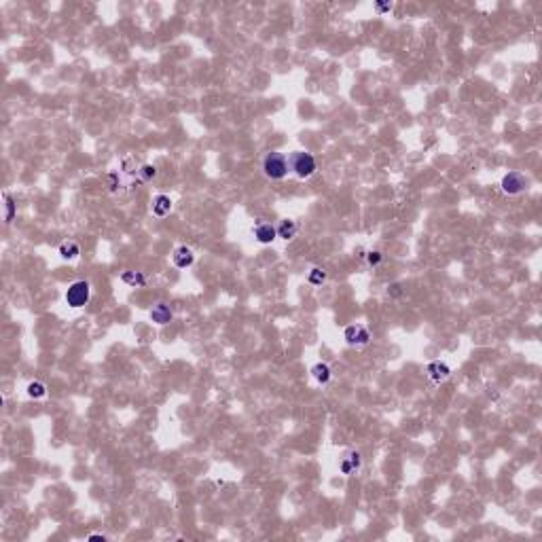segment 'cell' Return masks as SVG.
<instances>
[{"instance_id":"obj_1","label":"cell","mask_w":542,"mask_h":542,"mask_svg":"<svg viewBox=\"0 0 542 542\" xmlns=\"http://www.w3.org/2000/svg\"><path fill=\"white\" fill-rule=\"evenodd\" d=\"M290 172V165H288V159L282 155V153H267L265 159H263V174L269 178V180H284Z\"/></svg>"},{"instance_id":"obj_2","label":"cell","mask_w":542,"mask_h":542,"mask_svg":"<svg viewBox=\"0 0 542 542\" xmlns=\"http://www.w3.org/2000/svg\"><path fill=\"white\" fill-rule=\"evenodd\" d=\"M288 165L290 170L296 174L299 178H309L316 174L318 165H316V159H313V155L311 153H305V151H296L290 155V159H288Z\"/></svg>"},{"instance_id":"obj_3","label":"cell","mask_w":542,"mask_h":542,"mask_svg":"<svg viewBox=\"0 0 542 542\" xmlns=\"http://www.w3.org/2000/svg\"><path fill=\"white\" fill-rule=\"evenodd\" d=\"M89 296H91L89 282L79 279V282H74V284L68 286V290H66V303L72 307V309H79V307H85L87 303H89Z\"/></svg>"},{"instance_id":"obj_4","label":"cell","mask_w":542,"mask_h":542,"mask_svg":"<svg viewBox=\"0 0 542 542\" xmlns=\"http://www.w3.org/2000/svg\"><path fill=\"white\" fill-rule=\"evenodd\" d=\"M500 186H502V191H504L506 195H519V193H523V191H526V186H528V178L523 176L521 172H509V174H506V176L502 178Z\"/></svg>"},{"instance_id":"obj_5","label":"cell","mask_w":542,"mask_h":542,"mask_svg":"<svg viewBox=\"0 0 542 542\" xmlns=\"http://www.w3.org/2000/svg\"><path fill=\"white\" fill-rule=\"evenodd\" d=\"M345 341L349 343V345H366L371 341V335H369V330H366L364 326H360V324H354V326H347L345 328Z\"/></svg>"},{"instance_id":"obj_6","label":"cell","mask_w":542,"mask_h":542,"mask_svg":"<svg viewBox=\"0 0 542 542\" xmlns=\"http://www.w3.org/2000/svg\"><path fill=\"white\" fill-rule=\"evenodd\" d=\"M172 260H174V265H176L178 269H186V267H191L195 263V254L186 246H178L176 250H174V254H172Z\"/></svg>"},{"instance_id":"obj_7","label":"cell","mask_w":542,"mask_h":542,"mask_svg":"<svg viewBox=\"0 0 542 542\" xmlns=\"http://www.w3.org/2000/svg\"><path fill=\"white\" fill-rule=\"evenodd\" d=\"M428 377L434 381V383H441V381H445V379H449V375H451V366L449 364H445V362H441V360H436V362H430L428 364Z\"/></svg>"},{"instance_id":"obj_8","label":"cell","mask_w":542,"mask_h":542,"mask_svg":"<svg viewBox=\"0 0 542 542\" xmlns=\"http://www.w3.org/2000/svg\"><path fill=\"white\" fill-rule=\"evenodd\" d=\"M172 318H174V313H172V307H170L167 303H157V305L151 309V320H153L155 324H159V326L170 324Z\"/></svg>"},{"instance_id":"obj_9","label":"cell","mask_w":542,"mask_h":542,"mask_svg":"<svg viewBox=\"0 0 542 542\" xmlns=\"http://www.w3.org/2000/svg\"><path fill=\"white\" fill-rule=\"evenodd\" d=\"M254 237H256V241H260V244H271V241L277 237V231H275V227L269 225V222H258V225L254 227Z\"/></svg>"},{"instance_id":"obj_10","label":"cell","mask_w":542,"mask_h":542,"mask_svg":"<svg viewBox=\"0 0 542 542\" xmlns=\"http://www.w3.org/2000/svg\"><path fill=\"white\" fill-rule=\"evenodd\" d=\"M151 210H153V214H155V216L163 218V216L170 214V210H172V199H170L167 195H157V197L153 199Z\"/></svg>"},{"instance_id":"obj_11","label":"cell","mask_w":542,"mask_h":542,"mask_svg":"<svg viewBox=\"0 0 542 542\" xmlns=\"http://www.w3.org/2000/svg\"><path fill=\"white\" fill-rule=\"evenodd\" d=\"M296 229H299V227H296V222L294 220H290V218H286V220H282L279 222L277 227H275V231H277V237H282V239H292L294 235H296Z\"/></svg>"},{"instance_id":"obj_12","label":"cell","mask_w":542,"mask_h":542,"mask_svg":"<svg viewBox=\"0 0 542 542\" xmlns=\"http://www.w3.org/2000/svg\"><path fill=\"white\" fill-rule=\"evenodd\" d=\"M121 279L127 284V286H144L146 284V275L142 271H123V275H121Z\"/></svg>"},{"instance_id":"obj_13","label":"cell","mask_w":542,"mask_h":542,"mask_svg":"<svg viewBox=\"0 0 542 542\" xmlns=\"http://www.w3.org/2000/svg\"><path fill=\"white\" fill-rule=\"evenodd\" d=\"M311 375H313V379H316L318 383H328L330 377H333V373H330V366L324 364V362H318L316 366H313V369H311Z\"/></svg>"},{"instance_id":"obj_14","label":"cell","mask_w":542,"mask_h":542,"mask_svg":"<svg viewBox=\"0 0 542 542\" xmlns=\"http://www.w3.org/2000/svg\"><path fill=\"white\" fill-rule=\"evenodd\" d=\"M79 254H81V248H79L77 241H64L60 246V256L66 260H74Z\"/></svg>"},{"instance_id":"obj_15","label":"cell","mask_w":542,"mask_h":542,"mask_svg":"<svg viewBox=\"0 0 542 542\" xmlns=\"http://www.w3.org/2000/svg\"><path fill=\"white\" fill-rule=\"evenodd\" d=\"M28 396L30 398H45L47 396V386L43 381H30L28 383Z\"/></svg>"},{"instance_id":"obj_16","label":"cell","mask_w":542,"mask_h":542,"mask_svg":"<svg viewBox=\"0 0 542 542\" xmlns=\"http://www.w3.org/2000/svg\"><path fill=\"white\" fill-rule=\"evenodd\" d=\"M307 279H309V284H313V286H320V284L324 282V279H326V271H324V269H320V267H313V269L309 271Z\"/></svg>"},{"instance_id":"obj_17","label":"cell","mask_w":542,"mask_h":542,"mask_svg":"<svg viewBox=\"0 0 542 542\" xmlns=\"http://www.w3.org/2000/svg\"><path fill=\"white\" fill-rule=\"evenodd\" d=\"M3 199H5V208H7V214H5V222L7 225H11V220H13V216H15V201L11 199V195H3Z\"/></svg>"},{"instance_id":"obj_18","label":"cell","mask_w":542,"mask_h":542,"mask_svg":"<svg viewBox=\"0 0 542 542\" xmlns=\"http://www.w3.org/2000/svg\"><path fill=\"white\" fill-rule=\"evenodd\" d=\"M138 174H140V178H142V180H153L157 176V167L146 163V165H142V167L138 170Z\"/></svg>"},{"instance_id":"obj_19","label":"cell","mask_w":542,"mask_h":542,"mask_svg":"<svg viewBox=\"0 0 542 542\" xmlns=\"http://www.w3.org/2000/svg\"><path fill=\"white\" fill-rule=\"evenodd\" d=\"M381 260H383V254H381L379 250H373V252L366 254V263H369L371 267H377V265L381 263Z\"/></svg>"},{"instance_id":"obj_20","label":"cell","mask_w":542,"mask_h":542,"mask_svg":"<svg viewBox=\"0 0 542 542\" xmlns=\"http://www.w3.org/2000/svg\"><path fill=\"white\" fill-rule=\"evenodd\" d=\"M347 460H349V464H352V468L354 470H358L360 466H362V458H360V453H356V451H352L347 456Z\"/></svg>"},{"instance_id":"obj_21","label":"cell","mask_w":542,"mask_h":542,"mask_svg":"<svg viewBox=\"0 0 542 542\" xmlns=\"http://www.w3.org/2000/svg\"><path fill=\"white\" fill-rule=\"evenodd\" d=\"M341 473H343V475H352V473H354V468H352V464H349L347 458L341 462Z\"/></svg>"},{"instance_id":"obj_22","label":"cell","mask_w":542,"mask_h":542,"mask_svg":"<svg viewBox=\"0 0 542 542\" xmlns=\"http://www.w3.org/2000/svg\"><path fill=\"white\" fill-rule=\"evenodd\" d=\"M392 9V5H377V11L379 13H386V11H390Z\"/></svg>"},{"instance_id":"obj_23","label":"cell","mask_w":542,"mask_h":542,"mask_svg":"<svg viewBox=\"0 0 542 542\" xmlns=\"http://www.w3.org/2000/svg\"><path fill=\"white\" fill-rule=\"evenodd\" d=\"M89 540H102V542H104V540H106V536H102V534H91Z\"/></svg>"}]
</instances>
